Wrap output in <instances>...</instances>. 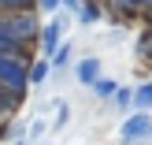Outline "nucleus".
Segmentation results:
<instances>
[{"instance_id": "nucleus-19", "label": "nucleus", "mask_w": 152, "mask_h": 145, "mask_svg": "<svg viewBox=\"0 0 152 145\" xmlns=\"http://www.w3.org/2000/svg\"><path fill=\"white\" fill-rule=\"evenodd\" d=\"M15 145H26V141H22V138H19V141H15Z\"/></svg>"}, {"instance_id": "nucleus-16", "label": "nucleus", "mask_w": 152, "mask_h": 145, "mask_svg": "<svg viewBox=\"0 0 152 145\" xmlns=\"http://www.w3.org/2000/svg\"><path fill=\"white\" fill-rule=\"evenodd\" d=\"M37 7H45V11H56V7H63V0H37Z\"/></svg>"}, {"instance_id": "nucleus-8", "label": "nucleus", "mask_w": 152, "mask_h": 145, "mask_svg": "<svg viewBox=\"0 0 152 145\" xmlns=\"http://www.w3.org/2000/svg\"><path fill=\"white\" fill-rule=\"evenodd\" d=\"M134 101H137V108H152V82L134 89Z\"/></svg>"}, {"instance_id": "nucleus-13", "label": "nucleus", "mask_w": 152, "mask_h": 145, "mask_svg": "<svg viewBox=\"0 0 152 145\" xmlns=\"http://www.w3.org/2000/svg\"><path fill=\"white\" fill-rule=\"evenodd\" d=\"M111 4H115L119 11H137V7L145 4V0H111Z\"/></svg>"}, {"instance_id": "nucleus-4", "label": "nucleus", "mask_w": 152, "mask_h": 145, "mask_svg": "<svg viewBox=\"0 0 152 145\" xmlns=\"http://www.w3.org/2000/svg\"><path fill=\"white\" fill-rule=\"evenodd\" d=\"M59 37H63V22H48V26H41V52H45V60L56 56V49L63 45Z\"/></svg>"}, {"instance_id": "nucleus-5", "label": "nucleus", "mask_w": 152, "mask_h": 145, "mask_svg": "<svg viewBox=\"0 0 152 145\" xmlns=\"http://www.w3.org/2000/svg\"><path fill=\"white\" fill-rule=\"evenodd\" d=\"M74 74H78V82H86V86H96V82H100V60H82Z\"/></svg>"}, {"instance_id": "nucleus-15", "label": "nucleus", "mask_w": 152, "mask_h": 145, "mask_svg": "<svg viewBox=\"0 0 152 145\" xmlns=\"http://www.w3.org/2000/svg\"><path fill=\"white\" fill-rule=\"evenodd\" d=\"M45 134V119H34V123H30V138H41Z\"/></svg>"}, {"instance_id": "nucleus-2", "label": "nucleus", "mask_w": 152, "mask_h": 145, "mask_svg": "<svg viewBox=\"0 0 152 145\" xmlns=\"http://www.w3.org/2000/svg\"><path fill=\"white\" fill-rule=\"evenodd\" d=\"M7 34H11L19 45L41 41V26H37V15H34V11H22V15H7Z\"/></svg>"}, {"instance_id": "nucleus-1", "label": "nucleus", "mask_w": 152, "mask_h": 145, "mask_svg": "<svg viewBox=\"0 0 152 145\" xmlns=\"http://www.w3.org/2000/svg\"><path fill=\"white\" fill-rule=\"evenodd\" d=\"M26 86H30V63L22 56H0V89L22 101Z\"/></svg>"}, {"instance_id": "nucleus-6", "label": "nucleus", "mask_w": 152, "mask_h": 145, "mask_svg": "<svg viewBox=\"0 0 152 145\" xmlns=\"http://www.w3.org/2000/svg\"><path fill=\"white\" fill-rule=\"evenodd\" d=\"M37 0H0V15H22V11H34Z\"/></svg>"}, {"instance_id": "nucleus-20", "label": "nucleus", "mask_w": 152, "mask_h": 145, "mask_svg": "<svg viewBox=\"0 0 152 145\" xmlns=\"http://www.w3.org/2000/svg\"><path fill=\"white\" fill-rule=\"evenodd\" d=\"M0 127H4V116H0Z\"/></svg>"}, {"instance_id": "nucleus-18", "label": "nucleus", "mask_w": 152, "mask_h": 145, "mask_svg": "<svg viewBox=\"0 0 152 145\" xmlns=\"http://www.w3.org/2000/svg\"><path fill=\"white\" fill-rule=\"evenodd\" d=\"M145 7H148V11H152V0H145Z\"/></svg>"}, {"instance_id": "nucleus-17", "label": "nucleus", "mask_w": 152, "mask_h": 145, "mask_svg": "<svg viewBox=\"0 0 152 145\" xmlns=\"http://www.w3.org/2000/svg\"><path fill=\"white\" fill-rule=\"evenodd\" d=\"M63 7H74V11H78V7H82V0H63Z\"/></svg>"}, {"instance_id": "nucleus-11", "label": "nucleus", "mask_w": 152, "mask_h": 145, "mask_svg": "<svg viewBox=\"0 0 152 145\" xmlns=\"http://www.w3.org/2000/svg\"><path fill=\"white\" fill-rule=\"evenodd\" d=\"M96 93H100V97H115V93H119V86H115L111 78H100V82H96Z\"/></svg>"}, {"instance_id": "nucleus-3", "label": "nucleus", "mask_w": 152, "mask_h": 145, "mask_svg": "<svg viewBox=\"0 0 152 145\" xmlns=\"http://www.w3.org/2000/svg\"><path fill=\"white\" fill-rule=\"evenodd\" d=\"M119 134H123V141H137V138H145V134H152V119L145 112H141V116H130Z\"/></svg>"}, {"instance_id": "nucleus-14", "label": "nucleus", "mask_w": 152, "mask_h": 145, "mask_svg": "<svg viewBox=\"0 0 152 145\" xmlns=\"http://www.w3.org/2000/svg\"><path fill=\"white\" fill-rule=\"evenodd\" d=\"M130 101H134L130 89H119V93H115V104H119V108H130Z\"/></svg>"}, {"instance_id": "nucleus-7", "label": "nucleus", "mask_w": 152, "mask_h": 145, "mask_svg": "<svg viewBox=\"0 0 152 145\" xmlns=\"http://www.w3.org/2000/svg\"><path fill=\"white\" fill-rule=\"evenodd\" d=\"M48 71H52L48 60H37V63H30V86H41V82L48 78Z\"/></svg>"}, {"instance_id": "nucleus-10", "label": "nucleus", "mask_w": 152, "mask_h": 145, "mask_svg": "<svg viewBox=\"0 0 152 145\" xmlns=\"http://www.w3.org/2000/svg\"><path fill=\"white\" fill-rule=\"evenodd\" d=\"M48 63H52V67H63V63H71V45H59V49H56V56H52Z\"/></svg>"}, {"instance_id": "nucleus-9", "label": "nucleus", "mask_w": 152, "mask_h": 145, "mask_svg": "<svg viewBox=\"0 0 152 145\" xmlns=\"http://www.w3.org/2000/svg\"><path fill=\"white\" fill-rule=\"evenodd\" d=\"M78 15H82V22H96V19H100V7H96L93 0H86V4L78 7Z\"/></svg>"}, {"instance_id": "nucleus-12", "label": "nucleus", "mask_w": 152, "mask_h": 145, "mask_svg": "<svg viewBox=\"0 0 152 145\" xmlns=\"http://www.w3.org/2000/svg\"><path fill=\"white\" fill-rule=\"evenodd\" d=\"M56 108H59L56 112V127H63L67 119H71V108H67V101H56Z\"/></svg>"}]
</instances>
